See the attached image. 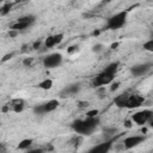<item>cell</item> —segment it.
I'll return each instance as SVG.
<instances>
[{
  "instance_id": "cb8c5ba5",
  "label": "cell",
  "mask_w": 153,
  "mask_h": 153,
  "mask_svg": "<svg viewBox=\"0 0 153 153\" xmlns=\"http://www.w3.org/2000/svg\"><path fill=\"white\" fill-rule=\"evenodd\" d=\"M33 62H35L33 57H25V59L23 60V65H24L25 67H31V66L33 65Z\"/></svg>"
},
{
  "instance_id": "ffe728a7",
  "label": "cell",
  "mask_w": 153,
  "mask_h": 153,
  "mask_svg": "<svg viewBox=\"0 0 153 153\" xmlns=\"http://www.w3.org/2000/svg\"><path fill=\"white\" fill-rule=\"evenodd\" d=\"M55 45V43H54V37L53 36H48L45 39H44V47L45 48H53Z\"/></svg>"
},
{
  "instance_id": "277c9868",
  "label": "cell",
  "mask_w": 153,
  "mask_h": 153,
  "mask_svg": "<svg viewBox=\"0 0 153 153\" xmlns=\"http://www.w3.org/2000/svg\"><path fill=\"white\" fill-rule=\"evenodd\" d=\"M62 63V55L60 53H53L43 59V66L45 68H56Z\"/></svg>"
},
{
  "instance_id": "83f0119b",
  "label": "cell",
  "mask_w": 153,
  "mask_h": 153,
  "mask_svg": "<svg viewBox=\"0 0 153 153\" xmlns=\"http://www.w3.org/2000/svg\"><path fill=\"white\" fill-rule=\"evenodd\" d=\"M120 85H121V84H120L118 81H115V82L112 81V82H111V87H110V91H111V92L116 91V90H117V88L120 87Z\"/></svg>"
},
{
  "instance_id": "f1b7e54d",
  "label": "cell",
  "mask_w": 153,
  "mask_h": 153,
  "mask_svg": "<svg viewBox=\"0 0 153 153\" xmlns=\"http://www.w3.org/2000/svg\"><path fill=\"white\" fill-rule=\"evenodd\" d=\"M26 153H44V148H32L29 149Z\"/></svg>"
},
{
  "instance_id": "d6a6232c",
  "label": "cell",
  "mask_w": 153,
  "mask_h": 153,
  "mask_svg": "<svg viewBox=\"0 0 153 153\" xmlns=\"http://www.w3.org/2000/svg\"><path fill=\"white\" fill-rule=\"evenodd\" d=\"M6 151H7V146H6V143L0 142V153H6Z\"/></svg>"
},
{
  "instance_id": "4fadbf2b",
  "label": "cell",
  "mask_w": 153,
  "mask_h": 153,
  "mask_svg": "<svg viewBox=\"0 0 153 153\" xmlns=\"http://www.w3.org/2000/svg\"><path fill=\"white\" fill-rule=\"evenodd\" d=\"M57 106H59V100L57 99H50L47 103H44V111H45V114L47 112H51Z\"/></svg>"
},
{
  "instance_id": "74e56055",
  "label": "cell",
  "mask_w": 153,
  "mask_h": 153,
  "mask_svg": "<svg viewBox=\"0 0 153 153\" xmlns=\"http://www.w3.org/2000/svg\"><path fill=\"white\" fill-rule=\"evenodd\" d=\"M53 148H54V147H53V145H50V143L45 146V149H47V151H53Z\"/></svg>"
},
{
  "instance_id": "8fae6325",
  "label": "cell",
  "mask_w": 153,
  "mask_h": 153,
  "mask_svg": "<svg viewBox=\"0 0 153 153\" xmlns=\"http://www.w3.org/2000/svg\"><path fill=\"white\" fill-rule=\"evenodd\" d=\"M10 109L14 112H22L25 108V102L22 99V98H16V99H12L10 102Z\"/></svg>"
},
{
  "instance_id": "f35d334b",
  "label": "cell",
  "mask_w": 153,
  "mask_h": 153,
  "mask_svg": "<svg viewBox=\"0 0 153 153\" xmlns=\"http://www.w3.org/2000/svg\"><path fill=\"white\" fill-rule=\"evenodd\" d=\"M99 33H100V31H99V30H94V31L92 32V35H93V36H98Z\"/></svg>"
},
{
  "instance_id": "ba28073f",
  "label": "cell",
  "mask_w": 153,
  "mask_h": 153,
  "mask_svg": "<svg viewBox=\"0 0 153 153\" xmlns=\"http://www.w3.org/2000/svg\"><path fill=\"white\" fill-rule=\"evenodd\" d=\"M72 128H73V130H74L76 134H79V135H81V136L92 134V133L90 131V129L86 127L84 120H75V121L72 123Z\"/></svg>"
},
{
  "instance_id": "30bf717a",
  "label": "cell",
  "mask_w": 153,
  "mask_h": 153,
  "mask_svg": "<svg viewBox=\"0 0 153 153\" xmlns=\"http://www.w3.org/2000/svg\"><path fill=\"white\" fill-rule=\"evenodd\" d=\"M80 88H81V86H80L79 82L71 84V85L66 86L65 88H62L60 91V97L61 98H66V97H69V96H74V94H76L80 91Z\"/></svg>"
},
{
  "instance_id": "603a6c76",
  "label": "cell",
  "mask_w": 153,
  "mask_h": 153,
  "mask_svg": "<svg viewBox=\"0 0 153 153\" xmlns=\"http://www.w3.org/2000/svg\"><path fill=\"white\" fill-rule=\"evenodd\" d=\"M143 49L147 50V51H153V39L147 41V42L143 44Z\"/></svg>"
},
{
  "instance_id": "7a4b0ae2",
  "label": "cell",
  "mask_w": 153,
  "mask_h": 153,
  "mask_svg": "<svg viewBox=\"0 0 153 153\" xmlns=\"http://www.w3.org/2000/svg\"><path fill=\"white\" fill-rule=\"evenodd\" d=\"M152 117H153V112L149 109L142 110V111H137L131 116V122L136 123L139 126H143L147 122L152 123Z\"/></svg>"
},
{
  "instance_id": "e575fe53",
  "label": "cell",
  "mask_w": 153,
  "mask_h": 153,
  "mask_svg": "<svg viewBox=\"0 0 153 153\" xmlns=\"http://www.w3.org/2000/svg\"><path fill=\"white\" fill-rule=\"evenodd\" d=\"M123 124H124V127H126V128H131V126H133V122H131V120H126Z\"/></svg>"
},
{
  "instance_id": "5bb4252c",
  "label": "cell",
  "mask_w": 153,
  "mask_h": 153,
  "mask_svg": "<svg viewBox=\"0 0 153 153\" xmlns=\"http://www.w3.org/2000/svg\"><path fill=\"white\" fill-rule=\"evenodd\" d=\"M18 23H23V24H27V25H32L36 22V17L32 14H26V16H22L17 19Z\"/></svg>"
},
{
  "instance_id": "7c38bea8",
  "label": "cell",
  "mask_w": 153,
  "mask_h": 153,
  "mask_svg": "<svg viewBox=\"0 0 153 153\" xmlns=\"http://www.w3.org/2000/svg\"><path fill=\"white\" fill-rule=\"evenodd\" d=\"M128 97H129L128 92H124V93H121V94L116 96L115 99H114L115 105H117L118 108H126L127 102H128Z\"/></svg>"
},
{
  "instance_id": "3957f363",
  "label": "cell",
  "mask_w": 153,
  "mask_h": 153,
  "mask_svg": "<svg viewBox=\"0 0 153 153\" xmlns=\"http://www.w3.org/2000/svg\"><path fill=\"white\" fill-rule=\"evenodd\" d=\"M114 78L115 75H111V74H108L105 72H100L99 74H97L92 80H91V85L96 88L100 87V86H104V85H108V84H111L114 81Z\"/></svg>"
},
{
  "instance_id": "4dcf8cb0",
  "label": "cell",
  "mask_w": 153,
  "mask_h": 153,
  "mask_svg": "<svg viewBox=\"0 0 153 153\" xmlns=\"http://www.w3.org/2000/svg\"><path fill=\"white\" fill-rule=\"evenodd\" d=\"M78 49H79V47H78V45H71V47L67 49V53H68V54H73V53H74V51H76Z\"/></svg>"
},
{
  "instance_id": "44dd1931",
  "label": "cell",
  "mask_w": 153,
  "mask_h": 153,
  "mask_svg": "<svg viewBox=\"0 0 153 153\" xmlns=\"http://www.w3.org/2000/svg\"><path fill=\"white\" fill-rule=\"evenodd\" d=\"M104 45L103 44H100V43H97V44H94L93 47H92V51L93 53H96V54H100V53H103L104 51Z\"/></svg>"
},
{
  "instance_id": "52a82bcc",
  "label": "cell",
  "mask_w": 153,
  "mask_h": 153,
  "mask_svg": "<svg viewBox=\"0 0 153 153\" xmlns=\"http://www.w3.org/2000/svg\"><path fill=\"white\" fill-rule=\"evenodd\" d=\"M111 147H112V140H105L104 142L93 146L91 149L87 151V153H109Z\"/></svg>"
},
{
  "instance_id": "5b68a950",
  "label": "cell",
  "mask_w": 153,
  "mask_h": 153,
  "mask_svg": "<svg viewBox=\"0 0 153 153\" xmlns=\"http://www.w3.org/2000/svg\"><path fill=\"white\" fill-rule=\"evenodd\" d=\"M145 141V136L142 135H133V136H128L123 140V148L124 149H131L136 146H139L141 142Z\"/></svg>"
},
{
  "instance_id": "484cf974",
  "label": "cell",
  "mask_w": 153,
  "mask_h": 153,
  "mask_svg": "<svg viewBox=\"0 0 153 153\" xmlns=\"http://www.w3.org/2000/svg\"><path fill=\"white\" fill-rule=\"evenodd\" d=\"M98 114H99V111H98L97 109H93V110H90V111L86 112V117H88V118H91V117H97Z\"/></svg>"
},
{
  "instance_id": "8d00e7d4",
  "label": "cell",
  "mask_w": 153,
  "mask_h": 153,
  "mask_svg": "<svg viewBox=\"0 0 153 153\" xmlns=\"http://www.w3.org/2000/svg\"><path fill=\"white\" fill-rule=\"evenodd\" d=\"M118 45H120V43H118V42H115V43H112V44L110 45V48H111V49H116Z\"/></svg>"
},
{
  "instance_id": "9a60e30c",
  "label": "cell",
  "mask_w": 153,
  "mask_h": 153,
  "mask_svg": "<svg viewBox=\"0 0 153 153\" xmlns=\"http://www.w3.org/2000/svg\"><path fill=\"white\" fill-rule=\"evenodd\" d=\"M118 66H120L118 62H111V63H109V65L104 68L103 72H105V73H108V74H111V75H115L116 72H117V69H118Z\"/></svg>"
},
{
  "instance_id": "ac0fdd59",
  "label": "cell",
  "mask_w": 153,
  "mask_h": 153,
  "mask_svg": "<svg viewBox=\"0 0 153 153\" xmlns=\"http://www.w3.org/2000/svg\"><path fill=\"white\" fill-rule=\"evenodd\" d=\"M13 7V2H6L4 4V6L0 8V16H6L7 13H10V11Z\"/></svg>"
},
{
  "instance_id": "d4e9b609",
  "label": "cell",
  "mask_w": 153,
  "mask_h": 153,
  "mask_svg": "<svg viewBox=\"0 0 153 153\" xmlns=\"http://www.w3.org/2000/svg\"><path fill=\"white\" fill-rule=\"evenodd\" d=\"M88 105H90V103L86 102V100H78V102H76V106H78L79 109H86Z\"/></svg>"
},
{
  "instance_id": "7402d4cb",
  "label": "cell",
  "mask_w": 153,
  "mask_h": 153,
  "mask_svg": "<svg viewBox=\"0 0 153 153\" xmlns=\"http://www.w3.org/2000/svg\"><path fill=\"white\" fill-rule=\"evenodd\" d=\"M53 37H54V43H55V45H56V44H60V43L63 41V33H56V35H53Z\"/></svg>"
},
{
  "instance_id": "1f68e13d",
  "label": "cell",
  "mask_w": 153,
  "mask_h": 153,
  "mask_svg": "<svg viewBox=\"0 0 153 153\" xmlns=\"http://www.w3.org/2000/svg\"><path fill=\"white\" fill-rule=\"evenodd\" d=\"M116 131H117V129H116V128H106V129L104 130V133H106V134H110V135L115 134Z\"/></svg>"
},
{
  "instance_id": "d590c367",
  "label": "cell",
  "mask_w": 153,
  "mask_h": 153,
  "mask_svg": "<svg viewBox=\"0 0 153 153\" xmlns=\"http://www.w3.org/2000/svg\"><path fill=\"white\" fill-rule=\"evenodd\" d=\"M10 110H11V109H10V105H8V104L4 105V106H2V109H1V111H2V112H7V111H10Z\"/></svg>"
},
{
  "instance_id": "e0dca14e",
  "label": "cell",
  "mask_w": 153,
  "mask_h": 153,
  "mask_svg": "<svg viewBox=\"0 0 153 153\" xmlns=\"http://www.w3.org/2000/svg\"><path fill=\"white\" fill-rule=\"evenodd\" d=\"M32 142H33L32 139H24V140H22V141L18 143L17 148H18V149H27V148L32 145Z\"/></svg>"
},
{
  "instance_id": "d6986e66",
  "label": "cell",
  "mask_w": 153,
  "mask_h": 153,
  "mask_svg": "<svg viewBox=\"0 0 153 153\" xmlns=\"http://www.w3.org/2000/svg\"><path fill=\"white\" fill-rule=\"evenodd\" d=\"M32 111L36 114V115H44L45 111H44V104H37L32 108Z\"/></svg>"
},
{
  "instance_id": "4316f807",
  "label": "cell",
  "mask_w": 153,
  "mask_h": 153,
  "mask_svg": "<svg viewBox=\"0 0 153 153\" xmlns=\"http://www.w3.org/2000/svg\"><path fill=\"white\" fill-rule=\"evenodd\" d=\"M14 51H11V53H8V54H6V55H4L2 56V59H1V62H6V61H8V60H11L13 56H14Z\"/></svg>"
},
{
  "instance_id": "9c48e42d",
  "label": "cell",
  "mask_w": 153,
  "mask_h": 153,
  "mask_svg": "<svg viewBox=\"0 0 153 153\" xmlns=\"http://www.w3.org/2000/svg\"><path fill=\"white\" fill-rule=\"evenodd\" d=\"M152 68V65L151 63H141V65H136V66H133L130 68V73L134 75V76H142L145 74H147Z\"/></svg>"
},
{
  "instance_id": "836d02e7",
  "label": "cell",
  "mask_w": 153,
  "mask_h": 153,
  "mask_svg": "<svg viewBox=\"0 0 153 153\" xmlns=\"http://www.w3.org/2000/svg\"><path fill=\"white\" fill-rule=\"evenodd\" d=\"M18 33H19V32H18V31H14V30H10V31H8V36H10L11 38L17 37V36H18Z\"/></svg>"
},
{
  "instance_id": "6da1fadb",
  "label": "cell",
  "mask_w": 153,
  "mask_h": 153,
  "mask_svg": "<svg viewBox=\"0 0 153 153\" xmlns=\"http://www.w3.org/2000/svg\"><path fill=\"white\" fill-rule=\"evenodd\" d=\"M128 11H121L114 16H111L106 22V29L109 30H118L121 29L127 22Z\"/></svg>"
},
{
  "instance_id": "8992f818",
  "label": "cell",
  "mask_w": 153,
  "mask_h": 153,
  "mask_svg": "<svg viewBox=\"0 0 153 153\" xmlns=\"http://www.w3.org/2000/svg\"><path fill=\"white\" fill-rule=\"evenodd\" d=\"M143 102H145V97L143 96H141L139 93H133V94H129L126 108H128V109L139 108L140 105H142Z\"/></svg>"
},
{
  "instance_id": "f546056e",
  "label": "cell",
  "mask_w": 153,
  "mask_h": 153,
  "mask_svg": "<svg viewBox=\"0 0 153 153\" xmlns=\"http://www.w3.org/2000/svg\"><path fill=\"white\" fill-rule=\"evenodd\" d=\"M41 44H42V41H41V39H37V41H35V42L32 43V49H39Z\"/></svg>"
},
{
  "instance_id": "2e32d148",
  "label": "cell",
  "mask_w": 153,
  "mask_h": 153,
  "mask_svg": "<svg viewBox=\"0 0 153 153\" xmlns=\"http://www.w3.org/2000/svg\"><path fill=\"white\" fill-rule=\"evenodd\" d=\"M37 86L42 90H50L53 87V80L51 79H44V80L39 81Z\"/></svg>"
}]
</instances>
